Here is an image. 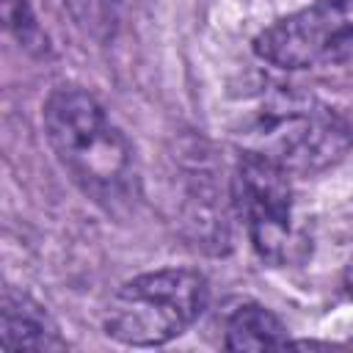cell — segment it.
<instances>
[{
	"label": "cell",
	"mask_w": 353,
	"mask_h": 353,
	"mask_svg": "<svg viewBox=\"0 0 353 353\" xmlns=\"http://www.w3.org/2000/svg\"><path fill=\"white\" fill-rule=\"evenodd\" d=\"M47 143L69 179L97 207L127 215L141 199L135 146L110 113L83 88H55L41 110Z\"/></svg>",
	"instance_id": "cell-1"
},
{
	"label": "cell",
	"mask_w": 353,
	"mask_h": 353,
	"mask_svg": "<svg viewBox=\"0 0 353 353\" xmlns=\"http://www.w3.org/2000/svg\"><path fill=\"white\" fill-rule=\"evenodd\" d=\"M240 135L245 152H256L290 174L323 171L353 143V130L342 116L290 85L262 97Z\"/></svg>",
	"instance_id": "cell-2"
},
{
	"label": "cell",
	"mask_w": 353,
	"mask_h": 353,
	"mask_svg": "<svg viewBox=\"0 0 353 353\" xmlns=\"http://www.w3.org/2000/svg\"><path fill=\"white\" fill-rule=\"evenodd\" d=\"M210 284L193 268H160L119 287L105 309V334L121 345L157 347L182 336L204 312Z\"/></svg>",
	"instance_id": "cell-3"
},
{
	"label": "cell",
	"mask_w": 353,
	"mask_h": 353,
	"mask_svg": "<svg viewBox=\"0 0 353 353\" xmlns=\"http://www.w3.org/2000/svg\"><path fill=\"white\" fill-rule=\"evenodd\" d=\"M290 176L279 163L243 149L229 182L234 212L259 259L270 265H284L295 245V193Z\"/></svg>",
	"instance_id": "cell-4"
},
{
	"label": "cell",
	"mask_w": 353,
	"mask_h": 353,
	"mask_svg": "<svg viewBox=\"0 0 353 353\" xmlns=\"http://www.w3.org/2000/svg\"><path fill=\"white\" fill-rule=\"evenodd\" d=\"M259 61L279 69H317L353 55V0H317L276 19L254 39Z\"/></svg>",
	"instance_id": "cell-5"
},
{
	"label": "cell",
	"mask_w": 353,
	"mask_h": 353,
	"mask_svg": "<svg viewBox=\"0 0 353 353\" xmlns=\"http://www.w3.org/2000/svg\"><path fill=\"white\" fill-rule=\"evenodd\" d=\"M0 347L3 350H63L58 323L50 312L17 287L3 290L0 301Z\"/></svg>",
	"instance_id": "cell-6"
},
{
	"label": "cell",
	"mask_w": 353,
	"mask_h": 353,
	"mask_svg": "<svg viewBox=\"0 0 353 353\" xmlns=\"http://www.w3.org/2000/svg\"><path fill=\"white\" fill-rule=\"evenodd\" d=\"M292 345L284 323L259 303H240L229 312L223 325V347L229 350H265Z\"/></svg>",
	"instance_id": "cell-7"
},
{
	"label": "cell",
	"mask_w": 353,
	"mask_h": 353,
	"mask_svg": "<svg viewBox=\"0 0 353 353\" xmlns=\"http://www.w3.org/2000/svg\"><path fill=\"white\" fill-rule=\"evenodd\" d=\"M63 6L83 33L105 41L116 33L130 0H63Z\"/></svg>",
	"instance_id": "cell-8"
},
{
	"label": "cell",
	"mask_w": 353,
	"mask_h": 353,
	"mask_svg": "<svg viewBox=\"0 0 353 353\" xmlns=\"http://www.w3.org/2000/svg\"><path fill=\"white\" fill-rule=\"evenodd\" d=\"M3 22L19 47L30 52H47V36L41 33L28 0H3Z\"/></svg>",
	"instance_id": "cell-9"
},
{
	"label": "cell",
	"mask_w": 353,
	"mask_h": 353,
	"mask_svg": "<svg viewBox=\"0 0 353 353\" xmlns=\"http://www.w3.org/2000/svg\"><path fill=\"white\" fill-rule=\"evenodd\" d=\"M345 292H347V295L353 298V268H350V270L345 273Z\"/></svg>",
	"instance_id": "cell-10"
}]
</instances>
